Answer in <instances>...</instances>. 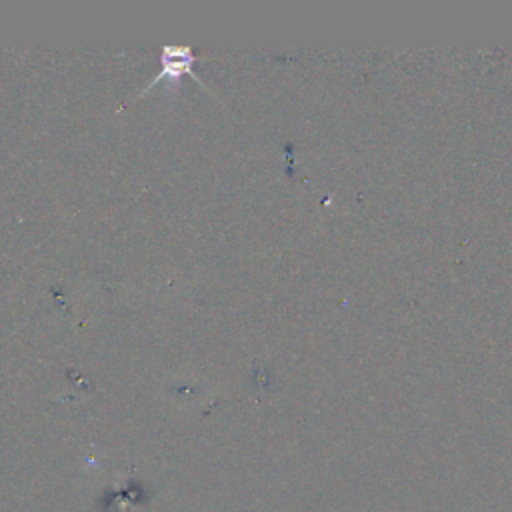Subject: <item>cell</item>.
I'll list each match as a JSON object with an SVG mask.
<instances>
[{"instance_id": "1", "label": "cell", "mask_w": 512, "mask_h": 512, "mask_svg": "<svg viewBox=\"0 0 512 512\" xmlns=\"http://www.w3.org/2000/svg\"><path fill=\"white\" fill-rule=\"evenodd\" d=\"M194 52L188 46H164L162 50V70L156 80L160 78H180L182 74H194Z\"/></svg>"}]
</instances>
